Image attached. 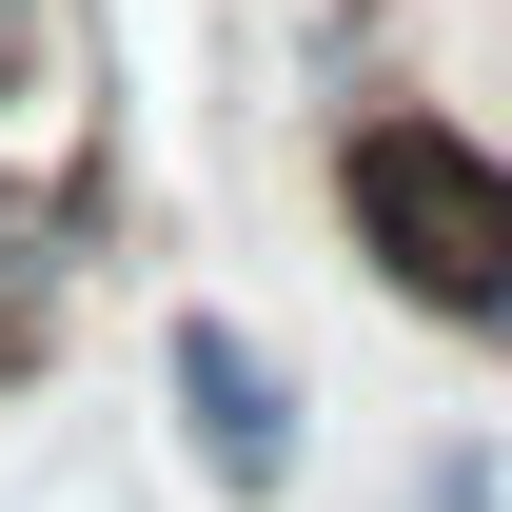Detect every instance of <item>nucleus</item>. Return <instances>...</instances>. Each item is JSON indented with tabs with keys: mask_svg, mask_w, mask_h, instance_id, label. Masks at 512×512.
I'll list each match as a JSON object with an SVG mask.
<instances>
[{
	"mask_svg": "<svg viewBox=\"0 0 512 512\" xmlns=\"http://www.w3.org/2000/svg\"><path fill=\"white\" fill-rule=\"evenodd\" d=\"M335 237L375 256L394 316L512 335V138L453 99H335Z\"/></svg>",
	"mask_w": 512,
	"mask_h": 512,
	"instance_id": "f257e3e1",
	"label": "nucleus"
},
{
	"mask_svg": "<svg viewBox=\"0 0 512 512\" xmlns=\"http://www.w3.org/2000/svg\"><path fill=\"white\" fill-rule=\"evenodd\" d=\"M158 394H178V453H197V493L217 512H276L296 473H316V394H296V355L256 316H158Z\"/></svg>",
	"mask_w": 512,
	"mask_h": 512,
	"instance_id": "f03ea898",
	"label": "nucleus"
},
{
	"mask_svg": "<svg viewBox=\"0 0 512 512\" xmlns=\"http://www.w3.org/2000/svg\"><path fill=\"white\" fill-rule=\"evenodd\" d=\"M99 237H119V178H99V158L0 178V394L60 355V316H79V276H99Z\"/></svg>",
	"mask_w": 512,
	"mask_h": 512,
	"instance_id": "7ed1b4c3",
	"label": "nucleus"
},
{
	"mask_svg": "<svg viewBox=\"0 0 512 512\" xmlns=\"http://www.w3.org/2000/svg\"><path fill=\"white\" fill-rule=\"evenodd\" d=\"M414 512H512V473H493L473 434H453V453H414Z\"/></svg>",
	"mask_w": 512,
	"mask_h": 512,
	"instance_id": "20e7f679",
	"label": "nucleus"
},
{
	"mask_svg": "<svg viewBox=\"0 0 512 512\" xmlns=\"http://www.w3.org/2000/svg\"><path fill=\"white\" fill-rule=\"evenodd\" d=\"M60 20H79V0H0V99H20V79L60 60Z\"/></svg>",
	"mask_w": 512,
	"mask_h": 512,
	"instance_id": "39448f33",
	"label": "nucleus"
}]
</instances>
